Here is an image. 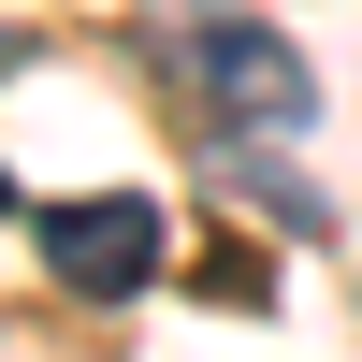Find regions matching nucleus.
<instances>
[{"mask_svg": "<svg viewBox=\"0 0 362 362\" xmlns=\"http://www.w3.org/2000/svg\"><path fill=\"white\" fill-rule=\"evenodd\" d=\"M174 73L203 87V116H218L232 145H261V131H305V116H319L305 44H290V29H261V15H189V29H174Z\"/></svg>", "mask_w": 362, "mask_h": 362, "instance_id": "f257e3e1", "label": "nucleus"}, {"mask_svg": "<svg viewBox=\"0 0 362 362\" xmlns=\"http://www.w3.org/2000/svg\"><path fill=\"white\" fill-rule=\"evenodd\" d=\"M29 247H44V276L73 305H131V290H160L174 218L145 189H73V203H29Z\"/></svg>", "mask_w": 362, "mask_h": 362, "instance_id": "f03ea898", "label": "nucleus"}, {"mask_svg": "<svg viewBox=\"0 0 362 362\" xmlns=\"http://www.w3.org/2000/svg\"><path fill=\"white\" fill-rule=\"evenodd\" d=\"M0 203H15V174H0Z\"/></svg>", "mask_w": 362, "mask_h": 362, "instance_id": "7ed1b4c3", "label": "nucleus"}]
</instances>
